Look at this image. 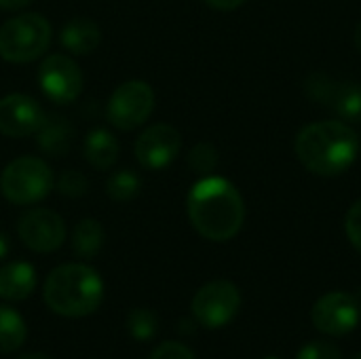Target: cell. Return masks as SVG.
<instances>
[{"mask_svg": "<svg viewBox=\"0 0 361 359\" xmlns=\"http://www.w3.org/2000/svg\"><path fill=\"white\" fill-rule=\"evenodd\" d=\"M36 78L47 99L59 106L76 102L85 85L78 63L70 55H63V53L47 55L38 66Z\"/></svg>", "mask_w": 361, "mask_h": 359, "instance_id": "obj_8", "label": "cell"}, {"mask_svg": "<svg viewBox=\"0 0 361 359\" xmlns=\"http://www.w3.org/2000/svg\"><path fill=\"white\" fill-rule=\"evenodd\" d=\"M353 359H361V351H360V353H357V355H355V358H353Z\"/></svg>", "mask_w": 361, "mask_h": 359, "instance_id": "obj_32", "label": "cell"}, {"mask_svg": "<svg viewBox=\"0 0 361 359\" xmlns=\"http://www.w3.org/2000/svg\"><path fill=\"white\" fill-rule=\"evenodd\" d=\"M269 359H273V358H269Z\"/></svg>", "mask_w": 361, "mask_h": 359, "instance_id": "obj_33", "label": "cell"}, {"mask_svg": "<svg viewBox=\"0 0 361 359\" xmlns=\"http://www.w3.org/2000/svg\"><path fill=\"white\" fill-rule=\"evenodd\" d=\"M186 214L203 239L224 243L235 239L243 229L245 201L226 178L203 176L186 197Z\"/></svg>", "mask_w": 361, "mask_h": 359, "instance_id": "obj_1", "label": "cell"}, {"mask_svg": "<svg viewBox=\"0 0 361 359\" xmlns=\"http://www.w3.org/2000/svg\"><path fill=\"white\" fill-rule=\"evenodd\" d=\"M42 298L55 315L80 320L102 307L104 279L89 264H61L49 273L42 286Z\"/></svg>", "mask_w": 361, "mask_h": 359, "instance_id": "obj_3", "label": "cell"}, {"mask_svg": "<svg viewBox=\"0 0 361 359\" xmlns=\"http://www.w3.org/2000/svg\"><path fill=\"white\" fill-rule=\"evenodd\" d=\"M34 0H0V8L2 11H21L25 6H30Z\"/></svg>", "mask_w": 361, "mask_h": 359, "instance_id": "obj_28", "label": "cell"}, {"mask_svg": "<svg viewBox=\"0 0 361 359\" xmlns=\"http://www.w3.org/2000/svg\"><path fill=\"white\" fill-rule=\"evenodd\" d=\"M17 235L27 250L36 254H51L66 241V222L53 209L34 207L19 218Z\"/></svg>", "mask_w": 361, "mask_h": 359, "instance_id": "obj_9", "label": "cell"}, {"mask_svg": "<svg viewBox=\"0 0 361 359\" xmlns=\"http://www.w3.org/2000/svg\"><path fill=\"white\" fill-rule=\"evenodd\" d=\"M118 152H121V146L112 131L97 127L87 133L85 144H82V157L93 169H97V171L110 169L116 163Z\"/></svg>", "mask_w": 361, "mask_h": 359, "instance_id": "obj_17", "label": "cell"}, {"mask_svg": "<svg viewBox=\"0 0 361 359\" xmlns=\"http://www.w3.org/2000/svg\"><path fill=\"white\" fill-rule=\"evenodd\" d=\"M38 135V148L49 154V157H63L70 152L72 142H74V127L66 116L59 114H49L40 129L36 131Z\"/></svg>", "mask_w": 361, "mask_h": 359, "instance_id": "obj_16", "label": "cell"}, {"mask_svg": "<svg viewBox=\"0 0 361 359\" xmlns=\"http://www.w3.org/2000/svg\"><path fill=\"white\" fill-rule=\"evenodd\" d=\"M57 190L59 195L63 197H70V199H78L82 195L89 193V180L82 171L78 169H66L59 180H57Z\"/></svg>", "mask_w": 361, "mask_h": 359, "instance_id": "obj_23", "label": "cell"}, {"mask_svg": "<svg viewBox=\"0 0 361 359\" xmlns=\"http://www.w3.org/2000/svg\"><path fill=\"white\" fill-rule=\"evenodd\" d=\"M245 2L247 0H205V4L216 11H235V8L243 6Z\"/></svg>", "mask_w": 361, "mask_h": 359, "instance_id": "obj_27", "label": "cell"}, {"mask_svg": "<svg viewBox=\"0 0 361 359\" xmlns=\"http://www.w3.org/2000/svg\"><path fill=\"white\" fill-rule=\"evenodd\" d=\"M345 231H347L351 245L361 254V199H357L349 207L347 218H345Z\"/></svg>", "mask_w": 361, "mask_h": 359, "instance_id": "obj_25", "label": "cell"}, {"mask_svg": "<svg viewBox=\"0 0 361 359\" xmlns=\"http://www.w3.org/2000/svg\"><path fill=\"white\" fill-rule=\"evenodd\" d=\"M140 190H142V180L131 169L114 171L108 178V182H106V193L116 203H129V201H133L140 195Z\"/></svg>", "mask_w": 361, "mask_h": 359, "instance_id": "obj_20", "label": "cell"}, {"mask_svg": "<svg viewBox=\"0 0 361 359\" xmlns=\"http://www.w3.org/2000/svg\"><path fill=\"white\" fill-rule=\"evenodd\" d=\"M11 252V243H8V237L4 233H0V262L8 256Z\"/></svg>", "mask_w": 361, "mask_h": 359, "instance_id": "obj_29", "label": "cell"}, {"mask_svg": "<svg viewBox=\"0 0 361 359\" xmlns=\"http://www.w3.org/2000/svg\"><path fill=\"white\" fill-rule=\"evenodd\" d=\"M296 359H341V351L336 345L326 343V341H313L309 345H305Z\"/></svg>", "mask_w": 361, "mask_h": 359, "instance_id": "obj_24", "label": "cell"}, {"mask_svg": "<svg viewBox=\"0 0 361 359\" xmlns=\"http://www.w3.org/2000/svg\"><path fill=\"white\" fill-rule=\"evenodd\" d=\"M104 241H106V231L93 218L80 220L72 231V252L82 260H93L102 252Z\"/></svg>", "mask_w": 361, "mask_h": 359, "instance_id": "obj_18", "label": "cell"}, {"mask_svg": "<svg viewBox=\"0 0 361 359\" xmlns=\"http://www.w3.org/2000/svg\"><path fill=\"white\" fill-rule=\"evenodd\" d=\"M152 112L154 91L146 80H127L118 85L106 104V118L118 131H133L142 127Z\"/></svg>", "mask_w": 361, "mask_h": 359, "instance_id": "obj_6", "label": "cell"}, {"mask_svg": "<svg viewBox=\"0 0 361 359\" xmlns=\"http://www.w3.org/2000/svg\"><path fill=\"white\" fill-rule=\"evenodd\" d=\"M17 359H51V358H47L44 353H25V355H21V358H17Z\"/></svg>", "mask_w": 361, "mask_h": 359, "instance_id": "obj_31", "label": "cell"}, {"mask_svg": "<svg viewBox=\"0 0 361 359\" xmlns=\"http://www.w3.org/2000/svg\"><path fill=\"white\" fill-rule=\"evenodd\" d=\"M36 290V269L25 260L6 262L0 267V298L21 303Z\"/></svg>", "mask_w": 361, "mask_h": 359, "instance_id": "obj_14", "label": "cell"}, {"mask_svg": "<svg viewBox=\"0 0 361 359\" xmlns=\"http://www.w3.org/2000/svg\"><path fill=\"white\" fill-rule=\"evenodd\" d=\"M182 150V135L173 125L167 123H154L148 129H144L135 144H133V154L137 163L144 169L159 171L171 165Z\"/></svg>", "mask_w": 361, "mask_h": 359, "instance_id": "obj_10", "label": "cell"}, {"mask_svg": "<svg viewBox=\"0 0 361 359\" xmlns=\"http://www.w3.org/2000/svg\"><path fill=\"white\" fill-rule=\"evenodd\" d=\"M42 106L25 93H8L0 97V133L6 138L34 135L44 123Z\"/></svg>", "mask_w": 361, "mask_h": 359, "instance_id": "obj_13", "label": "cell"}, {"mask_svg": "<svg viewBox=\"0 0 361 359\" xmlns=\"http://www.w3.org/2000/svg\"><path fill=\"white\" fill-rule=\"evenodd\" d=\"M127 332L135 341H152L159 334V317L150 309H131L127 313Z\"/></svg>", "mask_w": 361, "mask_h": 359, "instance_id": "obj_21", "label": "cell"}, {"mask_svg": "<svg viewBox=\"0 0 361 359\" xmlns=\"http://www.w3.org/2000/svg\"><path fill=\"white\" fill-rule=\"evenodd\" d=\"M59 42L72 55H91L102 44V30L89 17H74L63 23Z\"/></svg>", "mask_w": 361, "mask_h": 359, "instance_id": "obj_15", "label": "cell"}, {"mask_svg": "<svg viewBox=\"0 0 361 359\" xmlns=\"http://www.w3.org/2000/svg\"><path fill=\"white\" fill-rule=\"evenodd\" d=\"M53 38L49 19L40 13H23L0 25V57L8 63H30L42 57Z\"/></svg>", "mask_w": 361, "mask_h": 359, "instance_id": "obj_4", "label": "cell"}, {"mask_svg": "<svg viewBox=\"0 0 361 359\" xmlns=\"http://www.w3.org/2000/svg\"><path fill=\"white\" fill-rule=\"evenodd\" d=\"M361 317L360 300L349 292H330L324 294L311 309L313 326L328 336L349 334Z\"/></svg>", "mask_w": 361, "mask_h": 359, "instance_id": "obj_12", "label": "cell"}, {"mask_svg": "<svg viewBox=\"0 0 361 359\" xmlns=\"http://www.w3.org/2000/svg\"><path fill=\"white\" fill-rule=\"evenodd\" d=\"M357 131L345 121H319L300 129L294 142L298 161L315 176L336 178L349 171L360 154Z\"/></svg>", "mask_w": 361, "mask_h": 359, "instance_id": "obj_2", "label": "cell"}, {"mask_svg": "<svg viewBox=\"0 0 361 359\" xmlns=\"http://www.w3.org/2000/svg\"><path fill=\"white\" fill-rule=\"evenodd\" d=\"M307 95L322 106L332 108L341 121L361 123V83H338L319 72L309 76Z\"/></svg>", "mask_w": 361, "mask_h": 359, "instance_id": "obj_11", "label": "cell"}, {"mask_svg": "<svg viewBox=\"0 0 361 359\" xmlns=\"http://www.w3.org/2000/svg\"><path fill=\"white\" fill-rule=\"evenodd\" d=\"M148 359H197V358H195V353H192L186 345H182V343H178V341H167V343H161V345L150 353V358Z\"/></svg>", "mask_w": 361, "mask_h": 359, "instance_id": "obj_26", "label": "cell"}, {"mask_svg": "<svg viewBox=\"0 0 361 359\" xmlns=\"http://www.w3.org/2000/svg\"><path fill=\"white\" fill-rule=\"evenodd\" d=\"M355 47H357V51L361 53V21L357 23V28H355Z\"/></svg>", "mask_w": 361, "mask_h": 359, "instance_id": "obj_30", "label": "cell"}, {"mask_svg": "<svg viewBox=\"0 0 361 359\" xmlns=\"http://www.w3.org/2000/svg\"><path fill=\"white\" fill-rule=\"evenodd\" d=\"M241 309V292L233 281L216 279L205 284L192 298L190 311L197 324L216 330L235 320Z\"/></svg>", "mask_w": 361, "mask_h": 359, "instance_id": "obj_7", "label": "cell"}, {"mask_svg": "<svg viewBox=\"0 0 361 359\" xmlns=\"http://www.w3.org/2000/svg\"><path fill=\"white\" fill-rule=\"evenodd\" d=\"M186 161H188V167H190L195 174H199V176H212V171L218 167L220 157H218V150H216L214 144H209V142H199L197 146L190 148Z\"/></svg>", "mask_w": 361, "mask_h": 359, "instance_id": "obj_22", "label": "cell"}, {"mask_svg": "<svg viewBox=\"0 0 361 359\" xmlns=\"http://www.w3.org/2000/svg\"><path fill=\"white\" fill-rule=\"evenodd\" d=\"M27 339V326L19 311L8 305H0V353H13L23 347Z\"/></svg>", "mask_w": 361, "mask_h": 359, "instance_id": "obj_19", "label": "cell"}, {"mask_svg": "<svg viewBox=\"0 0 361 359\" xmlns=\"http://www.w3.org/2000/svg\"><path fill=\"white\" fill-rule=\"evenodd\" d=\"M53 188V171L40 157L25 154L13 159L0 176V193L13 205L40 203Z\"/></svg>", "mask_w": 361, "mask_h": 359, "instance_id": "obj_5", "label": "cell"}]
</instances>
